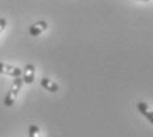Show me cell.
<instances>
[{"instance_id": "obj_1", "label": "cell", "mask_w": 153, "mask_h": 137, "mask_svg": "<svg viewBox=\"0 0 153 137\" xmlns=\"http://www.w3.org/2000/svg\"><path fill=\"white\" fill-rule=\"evenodd\" d=\"M23 83H24L23 78H15L11 88L8 90L7 95H5V98H4V106L5 107H12L15 104V101L19 96V92H20L21 87H23Z\"/></svg>"}, {"instance_id": "obj_2", "label": "cell", "mask_w": 153, "mask_h": 137, "mask_svg": "<svg viewBox=\"0 0 153 137\" xmlns=\"http://www.w3.org/2000/svg\"><path fill=\"white\" fill-rule=\"evenodd\" d=\"M0 74L13 76V78H21V74H23V71H21V69L16 67V66L7 65V63L0 62Z\"/></svg>"}, {"instance_id": "obj_3", "label": "cell", "mask_w": 153, "mask_h": 137, "mask_svg": "<svg viewBox=\"0 0 153 137\" xmlns=\"http://www.w3.org/2000/svg\"><path fill=\"white\" fill-rule=\"evenodd\" d=\"M34 75H36V67H34V65H30V63L25 65L24 71H23L24 83H28V84L33 83L34 82Z\"/></svg>"}, {"instance_id": "obj_4", "label": "cell", "mask_w": 153, "mask_h": 137, "mask_svg": "<svg viewBox=\"0 0 153 137\" xmlns=\"http://www.w3.org/2000/svg\"><path fill=\"white\" fill-rule=\"evenodd\" d=\"M48 29V23L46 21H38V23L33 24L29 27V34L32 37H38L40 34H42L44 32Z\"/></svg>"}, {"instance_id": "obj_5", "label": "cell", "mask_w": 153, "mask_h": 137, "mask_svg": "<svg viewBox=\"0 0 153 137\" xmlns=\"http://www.w3.org/2000/svg\"><path fill=\"white\" fill-rule=\"evenodd\" d=\"M137 110L143 116H145L149 120V123L153 124V111L149 108L148 104L144 103V101H140V103H137Z\"/></svg>"}, {"instance_id": "obj_6", "label": "cell", "mask_w": 153, "mask_h": 137, "mask_svg": "<svg viewBox=\"0 0 153 137\" xmlns=\"http://www.w3.org/2000/svg\"><path fill=\"white\" fill-rule=\"evenodd\" d=\"M41 86H42L45 90H48L49 92H57L59 90V86L58 83H56L54 81H52V79H49V78H42L41 79Z\"/></svg>"}, {"instance_id": "obj_7", "label": "cell", "mask_w": 153, "mask_h": 137, "mask_svg": "<svg viewBox=\"0 0 153 137\" xmlns=\"http://www.w3.org/2000/svg\"><path fill=\"white\" fill-rule=\"evenodd\" d=\"M28 133H29V137H41V130L40 128L36 125V124H32L28 128Z\"/></svg>"}, {"instance_id": "obj_8", "label": "cell", "mask_w": 153, "mask_h": 137, "mask_svg": "<svg viewBox=\"0 0 153 137\" xmlns=\"http://www.w3.org/2000/svg\"><path fill=\"white\" fill-rule=\"evenodd\" d=\"M5 27H7V20H5L4 17H0V34L3 33V30L5 29Z\"/></svg>"}]
</instances>
